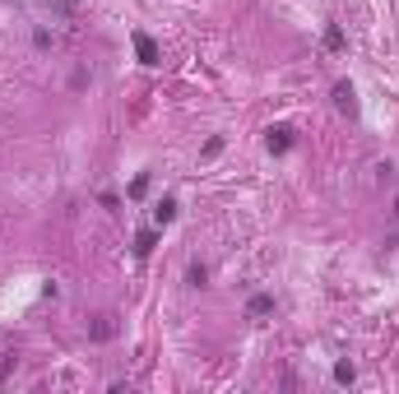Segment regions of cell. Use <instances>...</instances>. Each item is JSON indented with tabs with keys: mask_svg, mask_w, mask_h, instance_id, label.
<instances>
[{
	"mask_svg": "<svg viewBox=\"0 0 399 394\" xmlns=\"http://www.w3.org/2000/svg\"><path fill=\"white\" fill-rule=\"evenodd\" d=\"M353 376H357L353 362H339V366H335V380H339V385H353Z\"/></svg>",
	"mask_w": 399,
	"mask_h": 394,
	"instance_id": "9c48e42d",
	"label": "cell"
},
{
	"mask_svg": "<svg viewBox=\"0 0 399 394\" xmlns=\"http://www.w3.org/2000/svg\"><path fill=\"white\" fill-rule=\"evenodd\" d=\"M395 213H399V199H395Z\"/></svg>",
	"mask_w": 399,
	"mask_h": 394,
	"instance_id": "8fae6325",
	"label": "cell"
},
{
	"mask_svg": "<svg viewBox=\"0 0 399 394\" xmlns=\"http://www.w3.org/2000/svg\"><path fill=\"white\" fill-rule=\"evenodd\" d=\"M172 218H177V199H158L154 204V228H168Z\"/></svg>",
	"mask_w": 399,
	"mask_h": 394,
	"instance_id": "5b68a950",
	"label": "cell"
},
{
	"mask_svg": "<svg viewBox=\"0 0 399 394\" xmlns=\"http://www.w3.org/2000/svg\"><path fill=\"white\" fill-rule=\"evenodd\" d=\"M154 242H158V228H149V232H139V237H135V256L144 260V256H149V251H154Z\"/></svg>",
	"mask_w": 399,
	"mask_h": 394,
	"instance_id": "8992f818",
	"label": "cell"
},
{
	"mask_svg": "<svg viewBox=\"0 0 399 394\" xmlns=\"http://www.w3.org/2000/svg\"><path fill=\"white\" fill-rule=\"evenodd\" d=\"M265 144H269V153H288L292 149V130L288 125H274V130L265 135Z\"/></svg>",
	"mask_w": 399,
	"mask_h": 394,
	"instance_id": "3957f363",
	"label": "cell"
},
{
	"mask_svg": "<svg viewBox=\"0 0 399 394\" xmlns=\"http://www.w3.org/2000/svg\"><path fill=\"white\" fill-rule=\"evenodd\" d=\"M135 56L144 65H158V42L149 37V33H135Z\"/></svg>",
	"mask_w": 399,
	"mask_h": 394,
	"instance_id": "7a4b0ae2",
	"label": "cell"
},
{
	"mask_svg": "<svg viewBox=\"0 0 399 394\" xmlns=\"http://www.w3.org/2000/svg\"><path fill=\"white\" fill-rule=\"evenodd\" d=\"M335 107L344 111V116H357V93H353V84H335Z\"/></svg>",
	"mask_w": 399,
	"mask_h": 394,
	"instance_id": "6da1fadb",
	"label": "cell"
},
{
	"mask_svg": "<svg viewBox=\"0 0 399 394\" xmlns=\"http://www.w3.org/2000/svg\"><path fill=\"white\" fill-rule=\"evenodd\" d=\"M112 334H116V316H98L89 325V339H98V343H107Z\"/></svg>",
	"mask_w": 399,
	"mask_h": 394,
	"instance_id": "277c9868",
	"label": "cell"
},
{
	"mask_svg": "<svg viewBox=\"0 0 399 394\" xmlns=\"http://www.w3.org/2000/svg\"><path fill=\"white\" fill-rule=\"evenodd\" d=\"M325 51H344V33H339V24L325 28Z\"/></svg>",
	"mask_w": 399,
	"mask_h": 394,
	"instance_id": "ba28073f",
	"label": "cell"
},
{
	"mask_svg": "<svg viewBox=\"0 0 399 394\" xmlns=\"http://www.w3.org/2000/svg\"><path fill=\"white\" fill-rule=\"evenodd\" d=\"M186 278H190L195 288H204V278H209V269H204V265H190V274H186Z\"/></svg>",
	"mask_w": 399,
	"mask_h": 394,
	"instance_id": "30bf717a",
	"label": "cell"
},
{
	"mask_svg": "<svg viewBox=\"0 0 399 394\" xmlns=\"http://www.w3.org/2000/svg\"><path fill=\"white\" fill-rule=\"evenodd\" d=\"M246 311H251V316H269V311H274V297H251V302H246Z\"/></svg>",
	"mask_w": 399,
	"mask_h": 394,
	"instance_id": "52a82bcc",
	"label": "cell"
}]
</instances>
